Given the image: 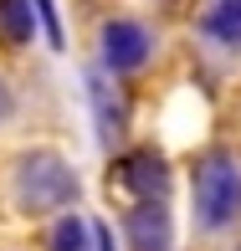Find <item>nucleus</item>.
Instances as JSON below:
<instances>
[{
	"label": "nucleus",
	"instance_id": "obj_1",
	"mask_svg": "<svg viewBox=\"0 0 241 251\" xmlns=\"http://www.w3.org/2000/svg\"><path fill=\"white\" fill-rule=\"evenodd\" d=\"M190 210L205 236H221L241 221V154L205 149L190 169Z\"/></svg>",
	"mask_w": 241,
	"mask_h": 251
},
{
	"label": "nucleus",
	"instance_id": "obj_2",
	"mask_svg": "<svg viewBox=\"0 0 241 251\" xmlns=\"http://www.w3.org/2000/svg\"><path fill=\"white\" fill-rule=\"evenodd\" d=\"M77 169L67 164L62 154L52 149H31L16 159L10 169V195H16V210L21 215H52V210H67L77 200Z\"/></svg>",
	"mask_w": 241,
	"mask_h": 251
},
{
	"label": "nucleus",
	"instance_id": "obj_3",
	"mask_svg": "<svg viewBox=\"0 0 241 251\" xmlns=\"http://www.w3.org/2000/svg\"><path fill=\"white\" fill-rule=\"evenodd\" d=\"M149 56H154V31H149L144 21H134V16L103 21V31H98V62L108 67L113 77H129V72H139V67H149Z\"/></svg>",
	"mask_w": 241,
	"mask_h": 251
},
{
	"label": "nucleus",
	"instance_id": "obj_4",
	"mask_svg": "<svg viewBox=\"0 0 241 251\" xmlns=\"http://www.w3.org/2000/svg\"><path fill=\"white\" fill-rule=\"evenodd\" d=\"M108 185L134 195V205L139 200H169V159L159 149H129L108 164Z\"/></svg>",
	"mask_w": 241,
	"mask_h": 251
},
{
	"label": "nucleus",
	"instance_id": "obj_5",
	"mask_svg": "<svg viewBox=\"0 0 241 251\" xmlns=\"http://www.w3.org/2000/svg\"><path fill=\"white\" fill-rule=\"evenodd\" d=\"M87 102H93V123H98V144L103 149H118L123 133H129V98L118 93V82H113L108 67H87Z\"/></svg>",
	"mask_w": 241,
	"mask_h": 251
},
{
	"label": "nucleus",
	"instance_id": "obj_6",
	"mask_svg": "<svg viewBox=\"0 0 241 251\" xmlns=\"http://www.w3.org/2000/svg\"><path fill=\"white\" fill-rule=\"evenodd\" d=\"M123 236L134 251H175V226H169V205L164 200H139L123 215Z\"/></svg>",
	"mask_w": 241,
	"mask_h": 251
},
{
	"label": "nucleus",
	"instance_id": "obj_7",
	"mask_svg": "<svg viewBox=\"0 0 241 251\" xmlns=\"http://www.w3.org/2000/svg\"><path fill=\"white\" fill-rule=\"evenodd\" d=\"M195 36L221 51H241V0H200Z\"/></svg>",
	"mask_w": 241,
	"mask_h": 251
},
{
	"label": "nucleus",
	"instance_id": "obj_8",
	"mask_svg": "<svg viewBox=\"0 0 241 251\" xmlns=\"http://www.w3.org/2000/svg\"><path fill=\"white\" fill-rule=\"evenodd\" d=\"M36 26H41V16L31 0H0V41L5 47H26L36 36Z\"/></svg>",
	"mask_w": 241,
	"mask_h": 251
},
{
	"label": "nucleus",
	"instance_id": "obj_9",
	"mask_svg": "<svg viewBox=\"0 0 241 251\" xmlns=\"http://www.w3.org/2000/svg\"><path fill=\"white\" fill-rule=\"evenodd\" d=\"M47 251H93V226L82 215H56L47 231Z\"/></svg>",
	"mask_w": 241,
	"mask_h": 251
},
{
	"label": "nucleus",
	"instance_id": "obj_10",
	"mask_svg": "<svg viewBox=\"0 0 241 251\" xmlns=\"http://www.w3.org/2000/svg\"><path fill=\"white\" fill-rule=\"evenodd\" d=\"M31 5H36V16H41V31H47V41L62 51V47H67V36H62V21H56V5H52V0H31Z\"/></svg>",
	"mask_w": 241,
	"mask_h": 251
},
{
	"label": "nucleus",
	"instance_id": "obj_11",
	"mask_svg": "<svg viewBox=\"0 0 241 251\" xmlns=\"http://www.w3.org/2000/svg\"><path fill=\"white\" fill-rule=\"evenodd\" d=\"M93 251H118V246H113V231L103 221H93Z\"/></svg>",
	"mask_w": 241,
	"mask_h": 251
},
{
	"label": "nucleus",
	"instance_id": "obj_12",
	"mask_svg": "<svg viewBox=\"0 0 241 251\" xmlns=\"http://www.w3.org/2000/svg\"><path fill=\"white\" fill-rule=\"evenodd\" d=\"M5 113H10V87H5V77H0V123H5Z\"/></svg>",
	"mask_w": 241,
	"mask_h": 251
},
{
	"label": "nucleus",
	"instance_id": "obj_13",
	"mask_svg": "<svg viewBox=\"0 0 241 251\" xmlns=\"http://www.w3.org/2000/svg\"><path fill=\"white\" fill-rule=\"evenodd\" d=\"M164 5H169V0H164Z\"/></svg>",
	"mask_w": 241,
	"mask_h": 251
}]
</instances>
